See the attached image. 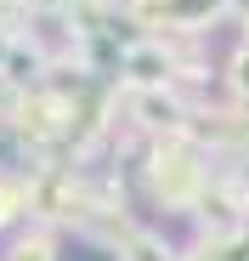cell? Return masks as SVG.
Returning <instances> with one entry per match:
<instances>
[{
  "label": "cell",
  "instance_id": "1",
  "mask_svg": "<svg viewBox=\"0 0 249 261\" xmlns=\"http://www.w3.org/2000/svg\"><path fill=\"white\" fill-rule=\"evenodd\" d=\"M131 74L153 85V80H164V74H170V63H164L159 51H147V46H142V51H131Z\"/></svg>",
  "mask_w": 249,
  "mask_h": 261
},
{
  "label": "cell",
  "instance_id": "2",
  "mask_svg": "<svg viewBox=\"0 0 249 261\" xmlns=\"http://www.w3.org/2000/svg\"><path fill=\"white\" fill-rule=\"evenodd\" d=\"M232 80H238V91H249V46L238 51V63H232Z\"/></svg>",
  "mask_w": 249,
  "mask_h": 261
},
{
  "label": "cell",
  "instance_id": "3",
  "mask_svg": "<svg viewBox=\"0 0 249 261\" xmlns=\"http://www.w3.org/2000/svg\"><path fill=\"white\" fill-rule=\"evenodd\" d=\"M28 6H63V0H28Z\"/></svg>",
  "mask_w": 249,
  "mask_h": 261
},
{
  "label": "cell",
  "instance_id": "4",
  "mask_svg": "<svg viewBox=\"0 0 249 261\" xmlns=\"http://www.w3.org/2000/svg\"><path fill=\"white\" fill-rule=\"evenodd\" d=\"M0 6H6V0H0Z\"/></svg>",
  "mask_w": 249,
  "mask_h": 261
}]
</instances>
